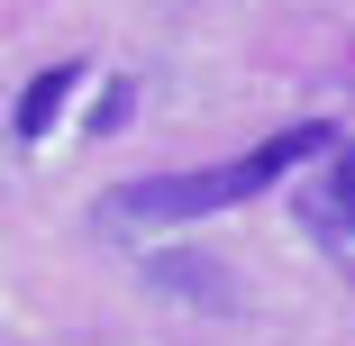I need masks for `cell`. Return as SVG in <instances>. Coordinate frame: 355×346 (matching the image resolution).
<instances>
[{
	"label": "cell",
	"mask_w": 355,
	"mask_h": 346,
	"mask_svg": "<svg viewBox=\"0 0 355 346\" xmlns=\"http://www.w3.org/2000/svg\"><path fill=\"white\" fill-rule=\"evenodd\" d=\"M337 146L328 128H273L264 146H246V155H228V164H200V173H146V182H128L119 200H110V219L119 228H173V219H209V210H237V200H255V191H273L292 164H319Z\"/></svg>",
	"instance_id": "1"
},
{
	"label": "cell",
	"mask_w": 355,
	"mask_h": 346,
	"mask_svg": "<svg viewBox=\"0 0 355 346\" xmlns=\"http://www.w3.org/2000/svg\"><path fill=\"white\" fill-rule=\"evenodd\" d=\"M73 83H83V64H46V73L19 92V137H28V146H37V137L64 119V101H73Z\"/></svg>",
	"instance_id": "2"
},
{
	"label": "cell",
	"mask_w": 355,
	"mask_h": 346,
	"mask_svg": "<svg viewBox=\"0 0 355 346\" xmlns=\"http://www.w3.org/2000/svg\"><path fill=\"white\" fill-rule=\"evenodd\" d=\"M328 210L355 228V137H346V146H328Z\"/></svg>",
	"instance_id": "3"
},
{
	"label": "cell",
	"mask_w": 355,
	"mask_h": 346,
	"mask_svg": "<svg viewBox=\"0 0 355 346\" xmlns=\"http://www.w3.org/2000/svg\"><path fill=\"white\" fill-rule=\"evenodd\" d=\"M119 119H128V83H110V92H101V110H92V128H101V137H110V128H119Z\"/></svg>",
	"instance_id": "4"
}]
</instances>
